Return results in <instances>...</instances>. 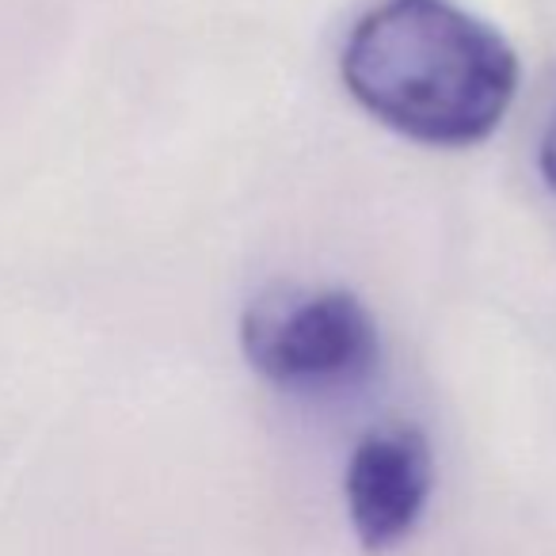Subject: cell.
I'll use <instances>...</instances> for the list:
<instances>
[{"mask_svg": "<svg viewBox=\"0 0 556 556\" xmlns=\"http://www.w3.org/2000/svg\"><path fill=\"white\" fill-rule=\"evenodd\" d=\"M343 85L389 130L465 149L503 123L518 58L495 27L450 0H386L343 47Z\"/></svg>", "mask_w": 556, "mask_h": 556, "instance_id": "6da1fadb", "label": "cell"}, {"mask_svg": "<svg viewBox=\"0 0 556 556\" xmlns=\"http://www.w3.org/2000/svg\"><path fill=\"white\" fill-rule=\"evenodd\" d=\"M240 343L252 370L294 393L355 386L381 355L370 309L348 290H270L248 305Z\"/></svg>", "mask_w": 556, "mask_h": 556, "instance_id": "7a4b0ae2", "label": "cell"}, {"mask_svg": "<svg viewBox=\"0 0 556 556\" xmlns=\"http://www.w3.org/2000/svg\"><path fill=\"white\" fill-rule=\"evenodd\" d=\"M431 492V450L419 431H381L355 446L348 465V510L370 553L412 533Z\"/></svg>", "mask_w": 556, "mask_h": 556, "instance_id": "3957f363", "label": "cell"}, {"mask_svg": "<svg viewBox=\"0 0 556 556\" xmlns=\"http://www.w3.org/2000/svg\"><path fill=\"white\" fill-rule=\"evenodd\" d=\"M538 161H541V176H545V184L556 191V108H553V115H548V123H545V134H541Z\"/></svg>", "mask_w": 556, "mask_h": 556, "instance_id": "277c9868", "label": "cell"}]
</instances>
